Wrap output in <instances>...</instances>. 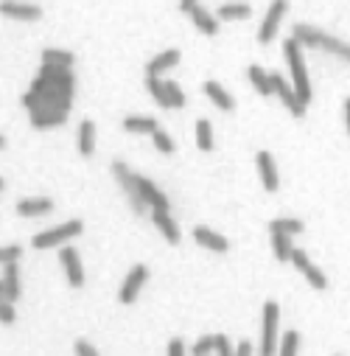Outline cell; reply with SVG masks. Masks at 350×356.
Masks as SVG:
<instances>
[{
	"instance_id": "1",
	"label": "cell",
	"mask_w": 350,
	"mask_h": 356,
	"mask_svg": "<svg viewBox=\"0 0 350 356\" xmlns=\"http://www.w3.org/2000/svg\"><path fill=\"white\" fill-rule=\"evenodd\" d=\"M303 45L295 40V37H289L286 42H283V56H286V62H289V67H292V82H295V90H297V96L308 104L311 101V82H308V70H306V59H303V51H300Z\"/></svg>"
},
{
	"instance_id": "2",
	"label": "cell",
	"mask_w": 350,
	"mask_h": 356,
	"mask_svg": "<svg viewBox=\"0 0 350 356\" xmlns=\"http://www.w3.org/2000/svg\"><path fill=\"white\" fill-rule=\"evenodd\" d=\"M292 37L300 42V45H311V48H320V51H328V53H336V56H344L347 59V45H342V40L308 26V23H295L292 28Z\"/></svg>"
},
{
	"instance_id": "3",
	"label": "cell",
	"mask_w": 350,
	"mask_h": 356,
	"mask_svg": "<svg viewBox=\"0 0 350 356\" xmlns=\"http://www.w3.org/2000/svg\"><path fill=\"white\" fill-rule=\"evenodd\" d=\"M28 93H34L40 99V110H62L67 112L70 110V101H73V90H67V87H56L51 85L48 79L37 76L28 87Z\"/></svg>"
},
{
	"instance_id": "4",
	"label": "cell",
	"mask_w": 350,
	"mask_h": 356,
	"mask_svg": "<svg viewBox=\"0 0 350 356\" xmlns=\"http://www.w3.org/2000/svg\"><path fill=\"white\" fill-rule=\"evenodd\" d=\"M85 230V222L82 219H73V222H64L59 228H51V230H42L31 239V247L34 250H51V247H64L70 239H76L79 233Z\"/></svg>"
},
{
	"instance_id": "5",
	"label": "cell",
	"mask_w": 350,
	"mask_h": 356,
	"mask_svg": "<svg viewBox=\"0 0 350 356\" xmlns=\"http://www.w3.org/2000/svg\"><path fill=\"white\" fill-rule=\"evenodd\" d=\"M112 174H115V180H118V185L126 191V196H129V202H132V210H134V213H146L149 205H146L143 194H140V188H137V174H132L129 166L121 163V160L112 163Z\"/></svg>"
},
{
	"instance_id": "6",
	"label": "cell",
	"mask_w": 350,
	"mask_h": 356,
	"mask_svg": "<svg viewBox=\"0 0 350 356\" xmlns=\"http://www.w3.org/2000/svg\"><path fill=\"white\" fill-rule=\"evenodd\" d=\"M289 12V0H272V6L266 9V17L263 23L258 26V42L261 45H269L280 28V20H283V15Z\"/></svg>"
},
{
	"instance_id": "7",
	"label": "cell",
	"mask_w": 350,
	"mask_h": 356,
	"mask_svg": "<svg viewBox=\"0 0 350 356\" xmlns=\"http://www.w3.org/2000/svg\"><path fill=\"white\" fill-rule=\"evenodd\" d=\"M277 320H280V309L274 300H269L263 306V337H261V356H274L277 348Z\"/></svg>"
},
{
	"instance_id": "8",
	"label": "cell",
	"mask_w": 350,
	"mask_h": 356,
	"mask_svg": "<svg viewBox=\"0 0 350 356\" xmlns=\"http://www.w3.org/2000/svg\"><path fill=\"white\" fill-rule=\"evenodd\" d=\"M272 90L277 93V99L283 101L286 107H289V112L295 115V118H303L306 115V101L297 96V90H295V85H289L280 74H272Z\"/></svg>"
},
{
	"instance_id": "9",
	"label": "cell",
	"mask_w": 350,
	"mask_h": 356,
	"mask_svg": "<svg viewBox=\"0 0 350 356\" xmlns=\"http://www.w3.org/2000/svg\"><path fill=\"white\" fill-rule=\"evenodd\" d=\"M146 280H149V266H143V264L132 266V269H129V275H126V280H123V287H121V292H118V300H121L123 306L134 303Z\"/></svg>"
},
{
	"instance_id": "10",
	"label": "cell",
	"mask_w": 350,
	"mask_h": 356,
	"mask_svg": "<svg viewBox=\"0 0 350 356\" xmlns=\"http://www.w3.org/2000/svg\"><path fill=\"white\" fill-rule=\"evenodd\" d=\"M59 264L64 266V275H67V283L73 289H82L85 287V269H82V258L73 247H62L59 250Z\"/></svg>"
},
{
	"instance_id": "11",
	"label": "cell",
	"mask_w": 350,
	"mask_h": 356,
	"mask_svg": "<svg viewBox=\"0 0 350 356\" xmlns=\"http://www.w3.org/2000/svg\"><path fill=\"white\" fill-rule=\"evenodd\" d=\"M0 12L9 20H20V23H37L42 17V9L34 3H23V0H3Z\"/></svg>"
},
{
	"instance_id": "12",
	"label": "cell",
	"mask_w": 350,
	"mask_h": 356,
	"mask_svg": "<svg viewBox=\"0 0 350 356\" xmlns=\"http://www.w3.org/2000/svg\"><path fill=\"white\" fill-rule=\"evenodd\" d=\"M255 163H258V174H261L263 188H266L269 194H274L277 185H280V180H277V169H274V158H272L269 152H258V155H255Z\"/></svg>"
},
{
	"instance_id": "13",
	"label": "cell",
	"mask_w": 350,
	"mask_h": 356,
	"mask_svg": "<svg viewBox=\"0 0 350 356\" xmlns=\"http://www.w3.org/2000/svg\"><path fill=\"white\" fill-rule=\"evenodd\" d=\"M137 188H140V194H143V199H146V205H149L152 210H168V207H171L168 196H166V194H163L152 180L137 177Z\"/></svg>"
},
{
	"instance_id": "14",
	"label": "cell",
	"mask_w": 350,
	"mask_h": 356,
	"mask_svg": "<svg viewBox=\"0 0 350 356\" xmlns=\"http://www.w3.org/2000/svg\"><path fill=\"white\" fill-rule=\"evenodd\" d=\"M180 56H182V53H180L177 48H168V51L157 53V56L146 65V76H157V79H160L168 67H177V65H180Z\"/></svg>"
},
{
	"instance_id": "15",
	"label": "cell",
	"mask_w": 350,
	"mask_h": 356,
	"mask_svg": "<svg viewBox=\"0 0 350 356\" xmlns=\"http://www.w3.org/2000/svg\"><path fill=\"white\" fill-rule=\"evenodd\" d=\"M152 222L157 225V230L163 233V239H166L168 244H180L182 233H180V228H177V222L171 219L168 210H152Z\"/></svg>"
},
{
	"instance_id": "16",
	"label": "cell",
	"mask_w": 350,
	"mask_h": 356,
	"mask_svg": "<svg viewBox=\"0 0 350 356\" xmlns=\"http://www.w3.org/2000/svg\"><path fill=\"white\" fill-rule=\"evenodd\" d=\"M53 210V202L45 199V196H34V199H20L17 202V217H26V219H37V217H45V213Z\"/></svg>"
},
{
	"instance_id": "17",
	"label": "cell",
	"mask_w": 350,
	"mask_h": 356,
	"mask_svg": "<svg viewBox=\"0 0 350 356\" xmlns=\"http://www.w3.org/2000/svg\"><path fill=\"white\" fill-rule=\"evenodd\" d=\"M40 76L48 79V82L56 85V87H67V90H73V87H76V79H73V74H70V67L42 65V67H40Z\"/></svg>"
},
{
	"instance_id": "18",
	"label": "cell",
	"mask_w": 350,
	"mask_h": 356,
	"mask_svg": "<svg viewBox=\"0 0 350 356\" xmlns=\"http://www.w3.org/2000/svg\"><path fill=\"white\" fill-rule=\"evenodd\" d=\"M193 239H196V244H202V247H207V250H213V253H227L230 250V241L225 239V236H219V233H213L210 228H193Z\"/></svg>"
},
{
	"instance_id": "19",
	"label": "cell",
	"mask_w": 350,
	"mask_h": 356,
	"mask_svg": "<svg viewBox=\"0 0 350 356\" xmlns=\"http://www.w3.org/2000/svg\"><path fill=\"white\" fill-rule=\"evenodd\" d=\"M202 90H204V96L213 101L219 110H225V112H233L236 110V101H233V96L219 85V82H204L202 85Z\"/></svg>"
},
{
	"instance_id": "20",
	"label": "cell",
	"mask_w": 350,
	"mask_h": 356,
	"mask_svg": "<svg viewBox=\"0 0 350 356\" xmlns=\"http://www.w3.org/2000/svg\"><path fill=\"white\" fill-rule=\"evenodd\" d=\"M64 121H67V112H62V110H37V112H31V126L34 129L62 126Z\"/></svg>"
},
{
	"instance_id": "21",
	"label": "cell",
	"mask_w": 350,
	"mask_h": 356,
	"mask_svg": "<svg viewBox=\"0 0 350 356\" xmlns=\"http://www.w3.org/2000/svg\"><path fill=\"white\" fill-rule=\"evenodd\" d=\"M6 269V275H3V300H9V303H15L17 298H20V272H17V264H6L3 266Z\"/></svg>"
},
{
	"instance_id": "22",
	"label": "cell",
	"mask_w": 350,
	"mask_h": 356,
	"mask_svg": "<svg viewBox=\"0 0 350 356\" xmlns=\"http://www.w3.org/2000/svg\"><path fill=\"white\" fill-rule=\"evenodd\" d=\"M191 20H193V26H196L202 34H207V37H213V34L219 31V17L210 15V12L202 9V6H196V9L191 12Z\"/></svg>"
},
{
	"instance_id": "23",
	"label": "cell",
	"mask_w": 350,
	"mask_h": 356,
	"mask_svg": "<svg viewBox=\"0 0 350 356\" xmlns=\"http://www.w3.org/2000/svg\"><path fill=\"white\" fill-rule=\"evenodd\" d=\"M123 129L132 132V135H155L160 126L155 118H146V115H129L123 118Z\"/></svg>"
},
{
	"instance_id": "24",
	"label": "cell",
	"mask_w": 350,
	"mask_h": 356,
	"mask_svg": "<svg viewBox=\"0 0 350 356\" xmlns=\"http://www.w3.org/2000/svg\"><path fill=\"white\" fill-rule=\"evenodd\" d=\"M250 12H252V9H250L247 3H241V0H230V3H222V6H219L216 17H219L222 23H230V20H247Z\"/></svg>"
},
{
	"instance_id": "25",
	"label": "cell",
	"mask_w": 350,
	"mask_h": 356,
	"mask_svg": "<svg viewBox=\"0 0 350 356\" xmlns=\"http://www.w3.org/2000/svg\"><path fill=\"white\" fill-rule=\"evenodd\" d=\"M247 76H250L252 87H255L261 96H272V93H274V90H272V76L266 74L261 65H250V67H247Z\"/></svg>"
},
{
	"instance_id": "26",
	"label": "cell",
	"mask_w": 350,
	"mask_h": 356,
	"mask_svg": "<svg viewBox=\"0 0 350 356\" xmlns=\"http://www.w3.org/2000/svg\"><path fill=\"white\" fill-rule=\"evenodd\" d=\"M79 152L85 158L96 152V124L93 121H82L79 124Z\"/></svg>"
},
{
	"instance_id": "27",
	"label": "cell",
	"mask_w": 350,
	"mask_h": 356,
	"mask_svg": "<svg viewBox=\"0 0 350 356\" xmlns=\"http://www.w3.org/2000/svg\"><path fill=\"white\" fill-rule=\"evenodd\" d=\"M76 56L62 48H45L42 51V65H56V67H73Z\"/></svg>"
},
{
	"instance_id": "28",
	"label": "cell",
	"mask_w": 350,
	"mask_h": 356,
	"mask_svg": "<svg viewBox=\"0 0 350 356\" xmlns=\"http://www.w3.org/2000/svg\"><path fill=\"white\" fill-rule=\"evenodd\" d=\"M146 90L152 93V99H155L163 110H174V107H171V99H168V93H166V82H163V79L146 76Z\"/></svg>"
},
{
	"instance_id": "29",
	"label": "cell",
	"mask_w": 350,
	"mask_h": 356,
	"mask_svg": "<svg viewBox=\"0 0 350 356\" xmlns=\"http://www.w3.org/2000/svg\"><path fill=\"white\" fill-rule=\"evenodd\" d=\"M272 250H274V258H277V261H292V253H295L292 236H286V233H272Z\"/></svg>"
},
{
	"instance_id": "30",
	"label": "cell",
	"mask_w": 350,
	"mask_h": 356,
	"mask_svg": "<svg viewBox=\"0 0 350 356\" xmlns=\"http://www.w3.org/2000/svg\"><path fill=\"white\" fill-rule=\"evenodd\" d=\"M196 146H199V152L213 149V126H210V121H204V118L196 121Z\"/></svg>"
},
{
	"instance_id": "31",
	"label": "cell",
	"mask_w": 350,
	"mask_h": 356,
	"mask_svg": "<svg viewBox=\"0 0 350 356\" xmlns=\"http://www.w3.org/2000/svg\"><path fill=\"white\" fill-rule=\"evenodd\" d=\"M306 225L300 219H272L269 222V233H286V236H297L303 233Z\"/></svg>"
},
{
	"instance_id": "32",
	"label": "cell",
	"mask_w": 350,
	"mask_h": 356,
	"mask_svg": "<svg viewBox=\"0 0 350 356\" xmlns=\"http://www.w3.org/2000/svg\"><path fill=\"white\" fill-rule=\"evenodd\" d=\"M152 140H155V149H157V152H163V155H174V152H177L171 135H168V132H163V129H157V132L152 135Z\"/></svg>"
},
{
	"instance_id": "33",
	"label": "cell",
	"mask_w": 350,
	"mask_h": 356,
	"mask_svg": "<svg viewBox=\"0 0 350 356\" xmlns=\"http://www.w3.org/2000/svg\"><path fill=\"white\" fill-rule=\"evenodd\" d=\"M303 275H306V280L311 283L314 289H320V292H322V289H328V278H325V275H322V269H317L314 264H308V266L303 269Z\"/></svg>"
},
{
	"instance_id": "34",
	"label": "cell",
	"mask_w": 350,
	"mask_h": 356,
	"mask_svg": "<svg viewBox=\"0 0 350 356\" xmlns=\"http://www.w3.org/2000/svg\"><path fill=\"white\" fill-rule=\"evenodd\" d=\"M163 82H166V93H168V99H171V107H174V110H182V107H185V93L180 90V85L171 82V79H163Z\"/></svg>"
},
{
	"instance_id": "35",
	"label": "cell",
	"mask_w": 350,
	"mask_h": 356,
	"mask_svg": "<svg viewBox=\"0 0 350 356\" xmlns=\"http://www.w3.org/2000/svg\"><path fill=\"white\" fill-rule=\"evenodd\" d=\"M297 345H300L297 331L283 334V342H280V356H297Z\"/></svg>"
},
{
	"instance_id": "36",
	"label": "cell",
	"mask_w": 350,
	"mask_h": 356,
	"mask_svg": "<svg viewBox=\"0 0 350 356\" xmlns=\"http://www.w3.org/2000/svg\"><path fill=\"white\" fill-rule=\"evenodd\" d=\"M213 350H216V334H213V337H202V339L191 348L193 356H210Z\"/></svg>"
},
{
	"instance_id": "37",
	"label": "cell",
	"mask_w": 350,
	"mask_h": 356,
	"mask_svg": "<svg viewBox=\"0 0 350 356\" xmlns=\"http://www.w3.org/2000/svg\"><path fill=\"white\" fill-rule=\"evenodd\" d=\"M20 255H23V247L20 244H9V247H3L0 250V264H17L20 261Z\"/></svg>"
},
{
	"instance_id": "38",
	"label": "cell",
	"mask_w": 350,
	"mask_h": 356,
	"mask_svg": "<svg viewBox=\"0 0 350 356\" xmlns=\"http://www.w3.org/2000/svg\"><path fill=\"white\" fill-rule=\"evenodd\" d=\"M216 353H219V356H236V348L230 345V337L216 334Z\"/></svg>"
},
{
	"instance_id": "39",
	"label": "cell",
	"mask_w": 350,
	"mask_h": 356,
	"mask_svg": "<svg viewBox=\"0 0 350 356\" xmlns=\"http://www.w3.org/2000/svg\"><path fill=\"white\" fill-rule=\"evenodd\" d=\"M292 264H295V266H297V269L303 272V269H306V266H308L311 261H308V255H306V250H297V247H295V253H292Z\"/></svg>"
},
{
	"instance_id": "40",
	"label": "cell",
	"mask_w": 350,
	"mask_h": 356,
	"mask_svg": "<svg viewBox=\"0 0 350 356\" xmlns=\"http://www.w3.org/2000/svg\"><path fill=\"white\" fill-rule=\"evenodd\" d=\"M15 317H17V314H15V306H12L9 300H3V306H0V320L9 325V323H15Z\"/></svg>"
},
{
	"instance_id": "41",
	"label": "cell",
	"mask_w": 350,
	"mask_h": 356,
	"mask_svg": "<svg viewBox=\"0 0 350 356\" xmlns=\"http://www.w3.org/2000/svg\"><path fill=\"white\" fill-rule=\"evenodd\" d=\"M76 356H98V350H96L90 342L79 339V342H76Z\"/></svg>"
},
{
	"instance_id": "42",
	"label": "cell",
	"mask_w": 350,
	"mask_h": 356,
	"mask_svg": "<svg viewBox=\"0 0 350 356\" xmlns=\"http://www.w3.org/2000/svg\"><path fill=\"white\" fill-rule=\"evenodd\" d=\"M168 356H185L182 339H171V342H168Z\"/></svg>"
},
{
	"instance_id": "43",
	"label": "cell",
	"mask_w": 350,
	"mask_h": 356,
	"mask_svg": "<svg viewBox=\"0 0 350 356\" xmlns=\"http://www.w3.org/2000/svg\"><path fill=\"white\" fill-rule=\"evenodd\" d=\"M196 6H199V0H180V12H185V15H191Z\"/></svg>"
},
{
	"instance_id": "44",
	"label": "cell",
	"mask_w": 350,
	"mask_h": 356,
	"mask_svg": "<svg viewBox=\"0 0 350 356\" xmlns=\"http://www.w3.org/2000/svg\"><path fill=\"white\" fill-rule=\"evenodd\" d=\"M236 356H252V345H250V342H241V345L236 348Z\"/></svg>"
},
{
	"instance_id": "45",
	"label": "cell",
	"mask_w": 350,
	"mask_h": 356,
	"mask_svg": "<svg viewBox=\"0 0 350 356\" xmlns=\"http://www.w3.org/2000/svg\"><path fill=\"white\" fill-rule=\"evenodd\" d=\"M344 124H347V135H350V99H344Z\"/></svg>"
},
{
	"instance_id": "46",
	"label": "cell",
	"mask_w": 350,
	"mask_h": 356,
	"mask_svg": "<svg viewBox=\"0 0 350 356\" xmlns=\"http://www.w3.org/2000/svg\"><path fill=\"white\" fill-rule=\"evenodd\" d=\"M347 59H350V45H347Z\"/></svg>"
}]
</instances>
